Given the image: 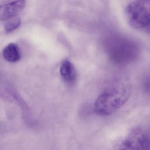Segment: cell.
I'll return each instance as SVG.
<instances>
[{"instance_id":"2","label":"cell","mask_w":150,"mask_h":150,"mask_svg":"<svg viewBox=\"0 0 150 150\" xmlns=\"http://www.w3.org/2000/svg\"><path fill=\"white\" fill-rule=\"evenodd\" d=\"M125 11L133 28L142 29L150 25V0H135L127 6Z\"/></svg>"},{"instance_id":"4","label":"cell","mask_w":150,"mask_h":150,"mask_svg":"<svg viewBox=\"0 0 150 150\" xmlns=\"http://www.w3.org/2000/svg\"><path fill=\"white\" fill-rule=\"evenodd\" d=\"M26 5L25 0H17L1 6L0 8V19L6 21L16 16L23 10Z\"/></svg>"},{"instance_id":"8","label":"cell","mask_w":150,"mask_h":150,"mask_svg":"<svg viewBox=\"0 0 150 150\" xmlns=\"http://www.w3.org/2000/svg\"><path fill=\"white\" fill-rule=\"evenodd\" d=\"M143 86L144 90L146 93H150V73L144 79Z\"/></svg>"},{"instance_id":"3","label":"cell","mask_w":150,"mask_h":150,"mask_svg":"<svg viewBox=\"0 0 150 150\" xmlns=\"http://www.w3.org/2000/svg\"><path fill=\"white\" fill-rule=\"evenodd\" d=\"M150 144L149 138L139 129L133 130L121 143L120 149L129 150L146 149Z\"/></svg>"},{"instance_id":"5","label":"cell","mask_w":150,"mask_h":150,"mask_svg":"<svg viewBox=\"0 0 150 150\" xmlns=\"http://www.w3.org/2000/svg\"><path fill=\"white\" fill-rule=\"evenodd\" d=\"M60 72L63 79L67 83H73L76 80V69L73 64L68 60H65L62 63Z\"/></svg>"},{"instance_id":"6","label":"cell","mask_w":150,"mask_h":150,"mask_svg":"<svg viewBox=\"0 0 150 150\" xmlns=\"http://www.w3.org/2000/svg\"><path fill=\"white\" fill-rule=\"evenodd\" d=\"M3 56L8 62L16 63L21 59V52L17 45L10 43L3 50Z\"/></svg>"},{"instance_id":"7","label":"cell","mask_w":150,"mask_h":150,"mask_svg":"<svg viewBox=\"0 0 150 150\" xmlns=\"http://www.w3.org/2000/svg\"><path fill=\"white\" fill-rule=\"evenodd\" d=\"M5 24V29L7 32L13 31L18 28L21 24V21L18 17H15L8 20Z\"/></svg>"},{"instance_id":"1","label":"cell","mask_w":150,"mask_h":150,"mask_svg":"<svg viewBox=\"0 0 150 150\" xmlns=\"http://www.w3.org/2000/svg\"><path fill=\"white\" fill-rule=\"evenodd\" d=\"M130 94V88L128 85L117 83L111 85L97 98L95 103L94 110L100 115H111L125 104Z\"/></svg>"}]
</instances>
